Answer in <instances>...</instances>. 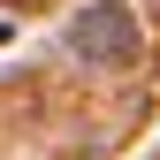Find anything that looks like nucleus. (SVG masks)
<instances>
[{
  "instance_id": "1",
  "label": "nucleus",
  "mask_w": 160,
  "mask_h": 160,
  "mask_svg": "<svg viewBox=\"0 0 160 160\" xmlns=\"http://www.w3.org/2000/svg\"><path fill=\"white\" fill-rule=\"evenodd\" d=\"M137 15L122 8V0H99V8H76V23H69V53L84 69H130L137 61Z\"/></svg>"
}]
</instances>
